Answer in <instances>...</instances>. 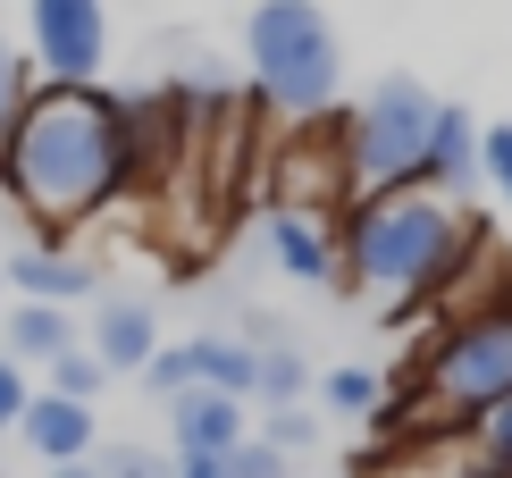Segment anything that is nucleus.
Segmentation results:
<instances>
[{"instance_id": "f257e3e1", "label": "nucleus", "mask_w": 512, "mask_h": 478, "mask_svg": "<svg viewBox=\"0 0 512 478\" xmlns=\"http://www.w3.org/2000/svg\"><path fill=\"white\" fill-rule=\"evenodd\" d=\"M135 177V143H126V101L101 84H34L26 118L0 151V193L42 227L68 235L118 202Z\"/></svg>"}, {"instance_id": "f03ea898", "label": "nucleus", "mask_w": 512, "mask_h": 478, "mask_svg": "<svg viewBox=\"0 0 512 478\" xmlns=\"http://www.w3.org/2000/svg\"><path fill=\"white\" fill-rule=\"evenodd\" d=\"M479 244H496V235L454 193H429V185L345 193V210H336V286L370 294L378 319H403L454 286L479 260Z\"/></svg>"}, {"instance_id": "7ed1b4c3", "label": "nucleus", "mask_w": 512, "mask_h": 478, "mask_svg": "<svg viewBox=\"0 0 512 478\" xmlns=\"http://www.w3.org/2000/svg\"><path fill=\"white\" fill-rule=\"evenodd\" d=\"M244 59H252V93L277 118L311 126L319 110H336V84H345V42H336L319 0H261L244 17Z\"/></svg>"}, {"instance_id": "20e7f679", "label": "nucleus", "mask_w": 512, "mask_h": 478, "mask_svg": "<svg viewBox=\"0 0 512 478\" xmlns=\"http://www.w3.org/2000/svg\"><path fill=\"white\" fill-rule=\"evenodd\" d=\"M429 135H437V93L420 76H387L336 126V160H345L353 193H395V185H420Z\"/></svg>"}, {"instance_id": "39448f33", "label": "nucleus", "mask_w": 512, "mask_h": 478, "mask_svg": "<svg viewBox=\"0 0 512 478\" xmlns=\"http://www.w3.org/2000/svg\"><path fill=\"white\" fill-rule=\"evenodd\" d=\"M403 386H420V403L437 411V420H454V428H471L487 403H504L512 395V319L504 311H462V319H445L437 344L420 353V369Z\"/></svg>"}, {"instance_id": "423d86ee", "label": "nucleus", "mask_w": 512, "mask_h": 478, "mask_svg": "<svg viewBox=\"0 0 512 478\" xmlns=\"http://www.w3.org/2000/svg\"><path fill=\"white\" fill-rule=\"evenodd\" d=\"M26 59L42 84H93L110 59V9L101 0H26Z\"/></svg>"}, {"instance_id": "0eeeda50", "label": "nucleus", "mask_w": 512, "mask_h": 478, "mask_svg": "<svg viewBox=\"0 0 512 478\" xmlns=\"http://www.w3.org/2000/svg\"><path fill=\"white\" fill-rule=\"evenodd\" d=\"M269 260L294 286H336V219L303 210V202H277L269 210Z\"/></svg>"}, {"instance_id": "6e6552de", "label": "nucleus", "mask_w": 512, "mask_h": 478, "mask_svg": "<svg viewBox=\"0 0 512 478\" xmlns=\"http://www.w3.org/2000/svg\"><path fill=\"white\" fill-rule=\"evenodd\" d=\"M110 378H143V361L160 353V311L152 302H135V294H110L93 311V344H84Z\"/></svg>"}, {"instance_id": "1a4fd4ad", "label": "nucleus", "mask_w": 512, "mask_h": 478, "mask_svg": "<svg viewBox=\"0 0 512 478\" xmlns=\"http://www.w3.org/2000/svg\"><path fill=\"white\" fill-rule=\"evenodd\" d=\"M0 277H9V294H17V302H59V311L101 286L93 260H76V252H59V244H17L9 260H0Z\"/></svg>"}, {"instance_id": "9d476101", "label": "nucleus", "mask_w": 512, "mask_h": 478, "mask_svg": "<svg viewBox=\"0 0 512 478\" xmlns=\"http://www.w3.org/2000/svg\"><path fill=\"white\" fill-rule=\"evenodd\" d=\"M17 437H26V445L42 453V470H59V462H93V453H101L93 403H68V395H42V386H34L26 420H17Z\"/></svg>"}, {"instance_id": "9b49d317", "label": "nucleus", "mask_w": 512, "mask_h": 478, "mask_svg": "<svg viewBox=\"0 0 512 478\" xmlns=\"http://www.w3.org/2000/svg\"><path fill=\"white\" fill-rule=\"evenodd\" d=\"M168 437H177V453H210V462H227L252 428H244V403H236V395H210V386H194V395L168 403Z\"/></svg>"}, {"instance_id": "f8f14e48", "label": "nucleus", "mask_w": 512, "mask_h": 478, "mask_svg": "<svg viewBox=\"0 0 512 478\" xmlns=\"http://www.w3.org/2000/svg\"><path fill=\"white\" fill-rule=\"evenodd\" d=\"M471 177H479V118L462 101H437V135H429V160H420V185L462 193Z\"/></svg>"}, {"instance_id": "ddd939ff", "label": "nucleus", "mask_w": 512, "mask_h": 478, "mask_svg": "<svg viewBox=\"0 0 512 478\" xmlns=\"http://www.w3.org/2000/svg\"><path fill=\"white\" fill-rule=\"evenodd\" d=\"M76 344V311H59V302H17L9 311V328H0V353H9L17 369H51L59 353Z\"/></svg>"}, {"instance_id": "4468645a", "label": "nucleus", "mask_w": 512, "mask_h": 478, "mask_svg": "<svg viewBox=\"0 0 512 478\" xmlns=\"http://www.w3.org/2000/svg\"><path fill=\"white\" fill-rule=\"evenodd\" d=\"M185 369H194V386H210V395L252 403V369H261V353H252L244 336H185Z\"/></svg>"}, {"instance_id": "2eb2a0df", "label": "nucleus", "mask_w": 512, "mask_h": 478, "mask_svg": "<svg viewBox=\"0 0 512 478\" xmlns=\"http://www.w3.org/2000/svg\"><path fill=\"white\" fill-rule=\"evenodd\" d=\"M454 445H462V478H512V395L487 403Z\"/></svg>"}, {"instance_id": "dca6fc26", "label": "nucleus", "mask_w": 512, "mask_h": 478, "mask_svg": "<svg viewBox=\"0 0 512 478\" xmlns=\"http://www.w3.org/2000/svg\"><path fill=\"white\" fill-rule=\"evenodd\" d=\"M311 395L328 403L336 420H370V411L387 403V369H370V361H336V369H319Z\"/></svg>"}, {"instance_id": "f3484780", "label": "nucleus", "mask_w": 512, "mask_h": 478, "mask_svg": "<svg viewBox=\"0 0 512 478\" xmlns=\"http://www.w3.org/2000/svg\"><path fill=\"white\" fill-rule=\"evenodd\" d=\"M311 386H319V369L294 353V344H269L261 369H252V403H269V411H294V403L311 395Z\"/></svg>"}, {"instance_id": "a211bd4d", "label": "nucleus", "mask_w": 512, "mask_h": 478, "mask_svg": "<svg viewBox=\"0 0 512 478\" xmlns=\"http://www.w3.org/2000/svg\"><path fill=\"white\" fill-rule=\"evenodd\" d=\"M34 59L17 51L9 34H0V151H9V135H17V118H26V101H34Z\"/></svg>"}, {"instance_id": "6ab92c4d", "label": "nucleus", "mask_w": 512, "mask_h": 478, "mask_svg": "<svg viewBox=\"0 0 512 478\" xmlns=\"http://www.w3.org/2000/svg\"><path fill=\"white\" fill-rule=\"evenodd\" d=\"M101 386H110V369H101L84 344H68V353L51 361V378H42V395H68V403H101Z\"/></svg>"}, {"instance_id": "aec40b11", "label": "nucleus", "mask_w": 512, "mask_h": 478, "mask_svg": "<svg viewBox=\"0 0 512 478\" xmlns=\"http://www.w3.org/2000/svg\"><path fill=\"white\" fill-rule=\"evenodd\" d=\"M93 470H101V478H177V453H152V445H101Z\"/></svg>"}, {"instance_id": "412c9836", "label": "nucleus", "mask_w": 512, "mask_h": 478, "mask_svg": "<svg viewBox=\"0 0 512 478\" xmlns=\"http://www.w3.org/2000/svg\"><path fill=\"white\" fill-rule=\"evenodd\" d=\"M143 386H152L160 403H177V395H194V369H185V344H160V353L143 361Z\"/></svg>"}, {"instance_id": "4be33fe9", "label": "nucleus", "mask_w": 512, "mask_h": 478, "mask_svg": "<svg viewBox=\"0 0 512 478\" xmlns=\"http://www.w3.org/2000/svg\"><path fill=\"white\" fill-rule=\"evenodd\" d=\"M227 478H294V453H277L261 437H244L236 453H227Z\"/></svg>"}, {"instance_id": "5701e85b", "label": "nucleus", "mask_w": 512, "mask_h": 478, "mask_svg": "<svg viewBox=\"0 0 512 478\" xmlns=\"http://www.w3.org/2000/svg\"><path fill=\"white\" fill-rule=\"evenodd\" d=\"M479 177H487V185H496L504 202H512V118H504V126H487V135H479Z\"/></svg>"}, {"instance_id": "b1692460", "label": "nucleus", "mask_w": 512, "mask_h": 478, "mask_svg": "<svg viewBox=\"0 0 512 478\" xmlns=\"http://www.w3.org/2000/svg\"><path fill=\"white\" fill-rule=\"evenodd\" d=\"M311 437H319V428H311L303 403H294V411H269V428H261V445H277V453H303Z\"/></svg>"}, {"instance_id": "393cba45", "label": "nucleus", "mask_w": 512, "mask_h": 478, "mask_svg": "<svg viewBox=\"0 0 512 478\" xmlns=\"http://www.w3.org/2000/svg\"><path fill=\"white\" fill-rule=\"evenodd\" d=\"M26 403H34V378H26V369H17L9 353H0V428L26 420Z\"/></svg>"}, {"instance_id": "a878e982", "label": "nucleus", "mask_w": 512, "mask_h": 478, "mask_svg": "<svg viewBox=\"0 0 512 478\" xmlns=\"http://www.w3.org/2000/svg\"><path fill=\"white\" fill-rule=\"evenodd\" d=\"M177 478H227V462H210V453H177Z\"/></svg>"}, {"instance_id": "bb28decb", "label": "nucleus", "mask_w": 512, "mask_h": 478, "mask_svg": "<svg viewBox=\"0 0 512 478\" xmlns=\"http://www.w3.org/2000/svg\"><path fill=\"white\" fill-rule=\"evenodd\" d=\"M487 311H504V319H512V269H496V286H487Z\"/></svg>"}, {"instance_id": "cd10ccee", "label": "nucleus", "mask_w": 512, "mask_h": 478, "mask_svg": "<svg viewBox=\"0 0 512 478\" xmlns=\"http://www.w3.org/2000/svg\"><path fill=\"white\" fill-rule=\"evenodd\" d=\"M42 478H101L93 462H59V470H42Z\"/></svg>"}, {"instance_id": "c85d7f7f", "label": "nucleus", "mask_w": 512, "mask_h": 478, "mask_svg": "<svg viewBox=\"0 0 512 478\" xmlns=\"http://www.w3.org/2000/svg\"><path fill=\"white\" fill-rule=\"evenodd\" d=\"M0 294H9V277H0Z\"/></svg>"}]
</instances>
